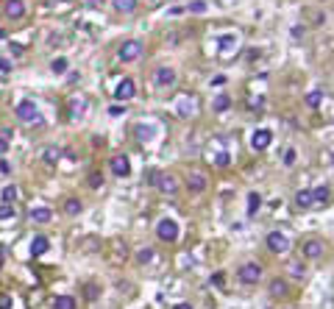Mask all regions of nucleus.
<instances>
[{
	"mask_svg": "<svg viewBox=\"0 0 334 309\" xmlns=\"http://www.w3.org/2000/svg\"><path fill=\"white\" fill-rule=\"evenodd\" d=\"M273 142V131H267V128H256L254 134H250V148L254 151H267Z\"/></svg>",
	"mask_w": 334,
	"mask_h": 309,
	"instance_id": "1a4fd4ad",
	"label": "nucleus"
},
{
	"mask_svg": "<svg viewBox=\"0 0 334 309\" xmlns=\"http://www.w3.org/2000/svg\"><path fill=\"white\" fill-rule=\"evenodd\" d=\"M206 187H209V181H206V176L204 173H192L187 178V189L192 195H201V192H206Z\"/></svg>",
	"mask_w": 334,
	"mask_h": 309,
	"instance_id": "dca6fc26",
	"label": "nucleus"
},
{
	"mask_svg": "<svg viewBox=\"0 0 334 309\" xmlns=\"http://www.w3.org/2000/svg\"><path fill=\"white\" fill-rule=\"evenodd\" d=\"M206 159H209L212 164H217V167H229V164H231V153H229V151H217V153L209 151Z\"/></svg>",
	"mask_w": 334,
	"mask_h": 309,
	"instance_id": "6ab92c4d",
	"label": "nucleus"
},
{
	"mask_svg": "<svg viewBox=\"0 0 334 309\" xmlns=\"http://www.w3.org/2000/svg\"><path fill=\"white\" fill-rule=\"evenodd\" d=\"M231 3H234V0H220V6H231Z\"/></svg>",
	"mask_w": 334,
	"mask_h": 309,
	"instance_id": "8fccbe9b",
	"label": "nucleus"
},
{
	"mask_svg": "<svg viewBox=\"0 0 334 309\" xmlns=\"http://www.w3.org/2000/svg\"><path fill=\"white\" fill-rule=\"evenodd\" d=\"M173 309H195L192 304H187V301H184V304H176V306H173Z\"/></svg>",
	"mask_w": 334,
	"mask_h": 309,
	"instance_id": "49530a36",
	"label": "nucleus"
},
{
	"mask_svg": "<svg viewBox=\"0 0 334 309\" xmlns=\"http://www.w3.org/2000/svg\"><path fill=\"white\" fill-rule=\"evenodd\" d=\"M151 181L162 195H176L178 192V181H176V176H170V173H153Z\"/></svg>",
	"mask_w": 334,
	"mask_h": 309,
	"instance_id": "0eeeda50",
	"label": "nucleus"
},
{
	"mask_svg": "<svg viewBox=\"0 0 334 309\" xmlns=\"http://www.w3.org/2000/svg\"><path fill=\"white\" fill-rule=\"evenodd\" d=\"M301 251H303V257L307 259H320L323 257V251H326V245H323V240H307Z\"/></svg>",
	"mask_w": 334,
	"mask_h": 309,
	"instance_id": "ddd939ff",
	"label": "nucleus"
},
{
	"mask_svg": "<svg viewBox=\"0 0 334 309\" xmlns=\"http://www.w3.org/2000/svg\"><path fill=\"white\" fill-rule=\"evenodd\" d=\"M14 201H17V187L9 184V187L3 189V204H14Z\"/></svg>",
	"mask_w": 334,
	"mask_h": 309,
	"instance_id": "473e14b6",
	"label": "nucleus"
},
{
	"mask_svg": "<svg viewBox=\"0 0 334 309\" xmlns=\"http://www.w3.org/2000/svg\"><path fill=\"white\" fill-rule=\"evenodd\" d=\"M176 115L178 117H195L198 115V98H192V95H181L178 98V103H176Z\"/></svg>",
	"mask_w": 334,
	"mask_h": 309,
	"instance_id": "6e6552de",
	"label": "nucleus"
},
{
	"mask_svg": "<svg viewBox=\"0 0 334 309\" xmlns=\"http://www.w3.org/2000/svg\"><path fill=\"white\" fill-rule=\"evenodd\" d=\"M62 3H73V0H62Z\"/></svg>",
	"mask_w": 334,
	"mask_h": 309,
	"instance_id": "864d4df0",
	"label": "nucleus"
},
{
	"mask_svg": "<svg viewBox=\"0 0 334 309\" xmlns=\"http://www.w3.org/2000/svg\"><path fill=\"white\" fill-rule=\"evenodd\" d=\"M11 53H14V56H22V53H25V47H20V45H11Z\"/></svg>",
	"mask_w": 334,
	"mask_h": 309,
	"instance_id": "37998d69",
	"label": "nucleus"
},
{
	"mask_svg": "<svg viewBox=\"0 0 334 309\" xmlns=\"http://www.w3.org/2000/svg\"><path fill=\"white\" fill-rule=\"evenodd\" d=\"M87 298H89V301L98 298V287H95V284H87Z\"/></svg>",
	"mask_w": 334,
	"mask_h": 309,
	"instance_id": "4c0bfd02",
	"label": "nucleus"
},
{
	"mask_svg": "<svg viewBox=\"0 0 334 309\" xmlns=\"http://www.w3.org/2000/svg\"><path fill=\"white\" fill-rule=\"evenodd\" d=\"M212 84H214V87H220V84H226V75H214V78H212Z\"/></svg>",
	"mask_w": 334,
	"mask_h": 309,
	"instance_id": "a18cd8bd",
	"label": "nucleus"
},
{
	"mask_svg": "<svg viewBox=\"0 0 334 309\" xmlns=\"http://www.w3.org/2000/svg\"><path fill=\"white\" fill-rule=\"evenodd\" d=\"M156 237L162 242H176L178 240V223L173 220V217H162V220L156 223Z\"/></svg>",
	"mask_w": 334,
	"mask_h": 309,
	"instance_id": "423d86ee",
	"label": "nucleus"
},
{
	"mask_svg": "<svg viewBox=\"0 0 334 309\" xmlns=\"http://www.w3.org/2000/svg\"><path fill=\"white\" fill-rule=\"evenodd\" d=\"M303 100H307L309 109H318V106L323 103V89H312V92H307V98Z\"/></svg>",
	"mask_w": 334,
	"mask_h": 309,
	"instance_id": "a878e982",
	"label": "nucleus"
},
{
	"mask_svg": "<svg viewBox=\"0 0 334 309\" xmlns=\"http://www.w3.org/2000/svg\"><path fill=\"white\" fill-rule=\"evenodd\" d=\"M212 284H217V287H223V273H214V276H212Z\"/></svg>",
	"mask_w": 334,
	"mask_h": 309,
	"instance_id": "a19ab883",
	"label": "nucleus"
},
{
	"mask_svg": "<svg viewBox=\"0 0 334 309\" xmlns=\"http://www.w3.org/2000/svg\"><path fill=\"white\" fill-rule=\"evenodd\" d=\"M290 276L292 278H303V276H307V265H303V262H292L290 265Z\"/></svg>",
	"mask_w": 334,
	"mask_h": 309,
	"instance_id": "7c9ffc66",
	"label": "nucleus"
},
{
	"mask_svg": "<svg viewBox=\"0 0 334 309\" xmlns=\"http://www.w3.org/2000/svg\"><path fill=\"white\" fill-rule=\"evenodd\" d=\"M134 95H136V81L134 78H123L120 84H117V89H115V100H120V103L131 100Z\"/></svg>",
	"mask_w": 334,
	"mask_h": 309,
	"instance_id": "9d476101",
	"label": "nucleus"
},
{
	"mask_svg": "<svg viewBox=\"0 0 334 309\" xmlns=\"http://www.w3.org/2000/svg\"><path fill=\"white\" fill-rule=\"evenodd\" d=\"M6 17L9 20H22L25 17V0H6Z\"/></svg>",
	"mask_w": 334,
	"mask_h": 309,
	"instance_id": "2eb2a0df",
	"label": "nucleus"
},
{
	"mask_svg": "<svg viewBox=\"0 0 334 309\" xmlns=\"http://www.w3.org/2000/svg\"><path fill=\"white\" fill-rule=\"evenodd\" d=\"M64 212H67L70 217H78L81 212H84V204L78 198H64Z\"/></svg>",
	"mask_w": 334,
	"mask_h": 309,
	"instance_id": "4be33fe9",
	"label": "nucleus"
},
{
	"mask_svg": "<svg viewBox=\"0 0 334 309\" xmlns=\"http://www.w3.org/2000/svg\"><path fill=\"white\" fill-rule=\"evenodd\" d=\"M9 170H11V164L6 159H0V173H9Z\"/></svg>",
	"mask_w": 334,
	"mask_h": 309,
	"instance_id": "79ce46f5",
	"label": "nucleus"
},
{
	"mask_svg": "<svg viewBox=\"0 0 334 309\" xmlns=\"http://www.w3.org/2000/svg\"><path fill=\"white\" fill-rule=\"evenodd\" d=\"M312 201H315V204H329V201H331V189L329 187H326V184H323V187H315L312 189Z\"/></svg>",
	"mask_w": 334,
	"mask_h": 309,
	"instance_id": "412c9836",
	"label": "nucleus"
},
{
	"mask_svg": "<svg viewBox=\"0 0 334 309\" xmlns=\"http://www.w3.org/2000/svg\"><path fill=\"white\" fill-rule=\"evenodd\" d=\"M0 309H11V295H0Z\"/></svg>",
	"mask_w": 334,
	"mask_h": 309,
	"instance_id": "58836bf2",
	"label": "nucleus"
},
{
	"mask_svg": "<svg viewBox=\"0 0 334 309\" xmlns=\"http://www.w3.org/2000/svg\"><path fill=\"white\" fill-rule=\"evenodd\" d=\"M14 204H0V220H14Z\"/></svg>",
	"mask_w": 334,
	"mask_h": 309,
	"instance_id": "c756f323",
	"label": "nucleus"
},
{
	"mask_svg": "<svg viewBox=\"0 0 334 309\" xmlns=\"http://www.w3.org/2000/svg\"><path fill=\"white\" fill-rule=\"evenodd\" d=\"M11 70H14V59L0 53V73H11Z\"/></svg>",
	"mask_w": 334,
	"mask_h": 309,
	"instance_id": "2f4dec72",
	"label": "nucleus"
},
{
	"mask_svg": "<svg viewBox=\"0 0 334 309\" xmlns=\"http://www.w3.org/2000/svg\"><path fill=\"white\" fill-rule=\"evenodd\" d=\"M125 115V103H112L109 106V117H123Z\"/></svg>",
	"mask_w": 334,
	"mask_h": 309,
	"instance_id": "c9c22d12",
	"label": "nucleus"
},
{
	"mask_svg": "<svg viewBox=\"0 0 334 309\" xmlns=\"http://www.w3.org/2000/svg\"><path fill=\"white\" fill-rule=\"evenodd\" d=\"M112 6H115L117 14H131V11H136V0H112Z\"/></svg>",
	"mask_w": 334,
	"mask_h": 309,
	"instance_id": "b1692460",
	"label": "nucleus"
},
{
	"mask_svg": "<svg viewBox=\"0 0 334 309\" xmlns=\"http://www.w3.org/2000/svg\"><path fill=\"white\" fill-rule=\"evenodd\" d=\"M262 276H265V267H262L259 262H245V265H240V270H237V278H240L245 287L259 284Z\"/></svg>",
	"mask_w": 334,
	"mask_h": 309,
	"instance_id": "f257e3e1",
	"label": "nucleus"
},
{
	"mask_svg": "<svg viewBox=\"0 0 334 309\" xmlns=\"http://www.w3.org/2000/svg\"><path fill=\"white\" fill-rule=\"evenodd\" d=\"M148 3H151V6H162L164 0H148Z\"/></svg>",
	"mask_w": 334,
	"mask_h": 309,
	"instance_id": "09e8293b",
	"label": "nucleus"
},
{
	"mask_svg": "<svg viewBox=\"0 0 334 309\" xmlns=\"http://www.w3.org/2000/svg\"><path fill=\"white\" fill-rule=\"evenodd\" d=\"M265 245L270 254H287L290 251V237L284 234V231H270V234L265 237Z\"/></svg>",
	"mask_w": 334,
	"mask_h": 309,
	"instance_id": "39448f33",
	"label": "nucleus"
},
{
	"mask_svg": "<svg viewBox=\"0 0 334 309\" xmlns=\"http://www.w3.org/2000/svg\"><path fill=\"white\" fill-rule=\"evenodd\" d=\"M3 37H6V34H3V28H0V39H3Z\"/></svg>",
	"mask_w": 334,
	"mask_h": 309,
	"instance_id": "3c124183",
	"label": "nucleus"
},
{
	"mask_svg": "<svg viewBox=\"0 0 334 309\" xmlns=\"http://www.w3.org/2000/svg\"><path fill=\"white\" fill-rule=\"evenodd\" d=\"M292 37L301 39V37H303V28H301V25H295V28H292Z\"/></svg>",
	"mask_w": 334,
	"mask_h": 309,
	"instance_id": "c03bdc74",
	"label": "nucleus"
},
{
	"mask_svg": "<svg viewBox=\"0 0 334 309\" xmlns=\"http://www.w3.org/2000/svg\"><path fill=\"white\" fill-rule=\"evenodd\" d=\"M176 67H170V64H162V67L153 70V84H156V89H170L176 87Z\"/></svg>",
	"mask_w": 334,
	"mask_h": 309,
	"instance_id": "20e7f679",
	"label": "nucleus"
},
{
	"mask_svg": "<svg viewBox=\"0 0 334 309\" xmlns=\"http://www.w3.org/2000/svg\"><path fill=\"white\" fill-rule=\"evenodd\" d=\"M295 159H298V151H295V148H287V153H284V167H292Z\"/></svg>",
	"mask_w": 334,
	"mask_h": 309,
	"instance_id": "f704fd0d",
	"label": "nucleus"
},
{
	"mask_svg": "<svg viewBox=\"0 0 334 309\" xmlns=\"http://www.w3.org/2000/svg\"><path fill=\"white\" fill-rule=\"evenodd\" d=\"M103 0H87V6H100Z\"/></svg>",
	"mask_w": 334,
	"mask_h": 309,
	"instance_id": "de8ad7c7",
	"label": "nucleus"
},
{
	"mask_svg": "<svg viewBox=\"0 0 334 309\" xmlns=\"http://www.w3.org/2000/svg\"><path fill=\"white\" fill-rule=\"evenodd\" d=\"M100 184H103V173H98V170H95V173H89V187L98 189Z\"/></svg>",
	"mask_w": 334,
	"mask_h": 309,
	"instance_id": "e433bc0d",
	"label": "nucleus"
},
{
	"mask_svg": "<svg viewBox=\"0 0 334 309\" xmlns=\"http://www.w3.org/2000/svg\"><path fill=\"white\" fill-rule=\"evenodd\" d=\"M259 209H262V195L259 192H250L248 195V217H254Z\"/></svg>",
	"mask_w": 334,
	"mask_h": 309,
	"instance_id": "bb28decb",
	"label": "nucleus"
},
{
	"mask_svg": "<svg viewBox=\"0 0 334 309\" xmlns=\"http://www.w3.org/2000/svg\"><path fill=\"white\" fill-rule=\"evenodd\" d=\"M59 156H62V151H59V148H45V151H42V159H45L47 164H56Z\"/></svg>",
	"mask_w": 334,
	"mask_h": 309,
	"instance_id": "c85d7f7f",
	"label": "nucleus"
},
{
	"mask_svg": "<svg viewBox=\"0 0 334 309\" xmlns=\"http://www.w3.org/2000/svg\"><path fill=\"white\" fill-rule=\"evenodd\" d=\"M112 173H115V178H128L131 176V162L125 153H120V156H112Z\"/></svg>",
	"mask_w": 334,
	"mask_h": 309,
	"instance_id": "9b49d317",
	"label": "nucleus"
},
{
	"mask_svg": "<svg viewBox=\"0 0 334 309\" xmlns=\"http://www.w3.org/2000/svg\"><path fill=\"white\" fill-rule=\"evenodd\" d=\"M231 109V98L226 92H220L217 98H214V103H212V111H217V115H223V111H229Z\"/></svg>",
	"mask_w": 334,
	"mask_h": 309,
	"instance_id": "aec40b11",
	"label": "nucleus"
},
{
	"mask_svg": "<svg viewBox=\"0 0 334 309\" xmlns=\"http://www.w3.org/2000/svg\"><path fill=\"white\" fill-rule=\"evenodd\" d=\"M28 220L37 223V226H47V223L53 220V212L47 209V206H34V209L28 212Z\"/></svg>",
	"mask_w": 334,
	"mask_h": 309,
	"instance_id": "f8f14e48",
	"label": "nucleus"
},
{
	"mask_svg": "<svg viewBox=\"0 0 334 309\" xmlns=\"http://www.w3.org/2000/svg\"><path fill=\"white\" fill-rule=\"evenodd\" d=\"M67 70H70V62L64 56H59V59H53V62H50V73L53 75H64Z\"/></svg>",
	"mask_w": 334,
	"mask_h": 309,
	"instance_id": "393cba45",
	"label": "nucleus"
},
{
	"mask_svg": "<svg viewBox=\"0 0 334 309\" xmlns=\"http://www.w3.org/2000/svg\"><path fill=\"white\" fill-rule=\"evenodd\" d=\"M50 306H53V309H75L78 304H75V298H73V295H56Z\"/></svg>",
	"mask_w": 334,
	"mask_h": 309,
	"instance_id": "5701e85b",
	"label": "nucleus"
},
{
	"mask_svg": "<svg viewBox=\"0 0 334 309\" xmlns=\"http://www.w3.org/2000/svg\"><path fill=\"white\" fill-rule=\"evenodd\" d=\"M153 257H156V254H153V248H151V245H145V248H140V251H136V262H140V265L153 262Z\"/></svg>",
	"mask_w": 334,
	"mask_h": 309,
	"instance_id": "cd10ccee",
	"label": "nucleus"
},
{
	"mask_svg": "<svg viewBox=\"0 0 334 309\" xmlns=\"http://www.w3.org/2000/svg\"><path fill=\"white\" fill-rule=\"evenodd\" d=\"M6 153H9V139L0 136V156H6Z\"/></svg>",
	"mask_w": 334,
	"mask_h": 309,
	"instance_id": "ea45409f",
	"label": "nucleus"
},
{
	"mask_svg": "<svg viewBox=\"0 0 334 309\" xmlns=\"http://www.w3.org/2000/svg\"><path fill=\"white\" fill-rule=\"evenodd\" d=\"M295 206H298V209H309V206H315L312 189H298V192H295Z\"/></svg>",
	"mask_w": 334,
	"mask_h": 309,
	"instance_id": "a211bd4d",
	"label": "nucleus"
},
{
	"mask_svg": "<svg viewBox=\"0 0 334 309\" xmlns=\"http://www.w3.org/2000/svg\"><path fill=\"white\" fill-rule=\"evenodd\" d=\"M331 167H334V153H331Z\"/></svg>",
	"mask_w": 334,
	"mask_h": 309,
	"instance_id": "603ef678",
	"label": "nucleus"
},
{
	"mask_svg": "<svg viewBox=\"0 0 334 309\" xmlns=\"http://www.w3.org/2000/svg\"><path fill=\"white\" fill-rule=\"evenodd\" d=\"M267 293H270V298H287L290 295V284L284 282V278H270Z\"/></svg>",
	"mask_w": 334,
	"mask_h": 309,
	"instance_id": "4468645a",
	"label": "nucleus"
},
{
	"mask_svg": "<svg viewBox=\"0 0 334 309\" xmlns=\"http://www.w3.org/2000/svg\"><path fill=\"white\" fill-rule=\"evenodd\" d=\"M142 53H145V45H142L140 39H128V42H123L117 47V59H120V62H136Z\"/></svg>",
	"mask_w": 334,
	"mask_h": 309,
	"instance_id": "7ed1b4c3",
	"label": "nucleus"
},
{
	"mask_svg": "<svg viewBox=\"0 0 334 309\" xmlns=\"http://www.w3.org/2000/svg\"><path fill=\"white\" fill-rule=\"evenodd\" d=\"M187 9H189V11H192V14H204V11L209 9V6L204 3V0H192V3H189V6H187Z\"/></svg>",
	"mask_w": 334,
	"mask_h": 309,
	"instance_id": "72a5a7b5",
	"label": "nucleus"
},
{
	"mask_svg": "<svg viewBox=\"0 0 334 309\" xmlns=\"http://www.w3.org/2000/svg\"><path fill=\"white\" fill-rule=\"evenodd\" d=\"M17 120L20 123H42V115H39V106L34 103V100H20L14 109Z\"/></svg>",
	"mask_w": 334,
	"mask_h": 309,
	"instance_id": "f03ea898",
	"label": "nucleus"
},
{
	"mask_svg": "<svg viewBox=\"0 0 334 309\" xmlns=\"http://www.w3.org/2000/svg\"><path fill=\"white\" fill-rule=\"evenodd\" d=\"M47 248H50V240H47L45 234H37L31 240V257L37 259V257H42V254H47Z\"/></svg>",
	"mask_w": 334,
	"mask_h": 309,
	"instance_id": "f3484780",
	"label": "nucleus"
}]
</instances>
